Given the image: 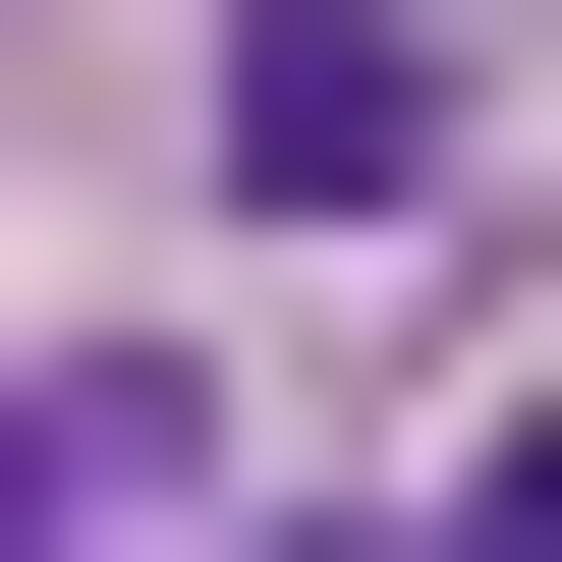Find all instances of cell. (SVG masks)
<instances>
[{"label": "cell", "mask_w": 562, "mask_h": 562, "mask_svg": "<svg viewBox=\"0 0 562 562\" xmlns=\"http://www.w3.org/2000/svg\"><path fill=\"white\" fill-rule=\"evenodd\" d=\"M169 113H225V225H394V169H450V0H225Z\"/></svg>", "instance_id": "1"}, {"label": "cell", "mask_w": 562, "mask_h": 562, "mask_svg": "<svg viewBox=\"0 0 562 562\" xmlns=\"http://www.w3.org/2000/svg\"><path fill=\"white\" fill-rule=\"evenodd\" d=\"M450 562H562V394H506V450H450Z\"/></svg>", "instance_id": "3"}, {"label": "cell", "mask_w": 562, "mask_h": 562, "mask_svg": "<svg viewBox=\"0 0 562 562\" xmlns=\"http://www.w3.org/2000/svg\"><path fill=\"white\" fill-rule=\"evenodd\" d=\"M0 562H169V394H0Z\"/></svg>", "instance_id": "2"}]
</instances>
